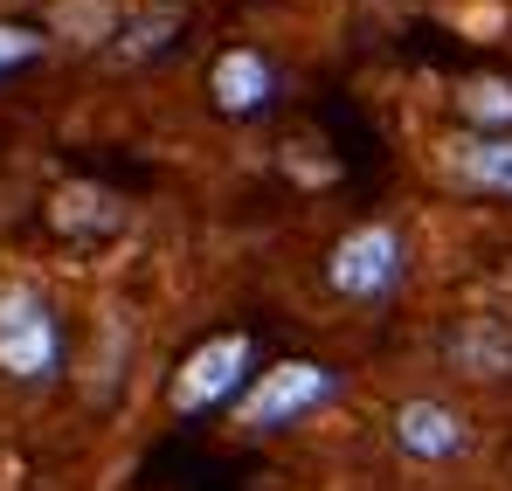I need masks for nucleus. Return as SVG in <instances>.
<instances>
[{
    "mask_svg": "<svg viewBox=\"0 0 512 491\" xmlns=\"http://www.w3.org/2000/svg\"><path fill=\"white\" fill-rule=\"evenodd\" d=\"M250 381H256L250 332H215V339H201V346L180 360L167 402H173V415H208V409H222V402H243Z\"/></svg>",
    "mask_w": 512,
    "mask_h": 491,
    "instance_id": "3",
    "label": "nucleus"
},
{
    "mask_svg": "<svg viewBox=\"0 0 512 491\" xmlns=\"http://www.w3.org/2000/svg\"><path fill=\"white\" fill-rule=\"evenodd\" d=\"M457 118H471L478 132H512V83L506 77L457 83Z\"/></svg>",
    "mask_w": 512,
    "mask_h": 491,
    "instance_id": "8",
    "label": "nucleus"
},
{
    "mask_svg": "<svg viewBox=\"0 0 512 491\" xmlns=\"http://www.w3.org/2000/svg\"><path fill=\"white\" fill-rule=\"evenodd\" d=\"M208 97H215L222 118H256V111H270V97H277V63H270L263 49H250V42H236V49L215 56Z\"/></svg>",
    "mask_w": 512,
    "mask_h": 491,
    "instance_id": "6",
    "label": "nucleus"
},
{
    "mask_svg": "<svg viewBox=\"0 0 512 491\" xmlns=\"http://www.w3.org/2000/svg\"><path fill=\"white\" fill-rule=\"evenodd\" d=\"M333 395H340V374L326 360H277V367H263L250 388H243L236 429L243 436H277V429L305 422L312 409H326Z\"/></svg>",
    "mask_w": 512,
    "mask_h": 491,
    "instance_id": "1",
    "label": "nucleus"
},
{
    "mask_svg": "<svg viewBox=\"0 0 512 491\" xmlns=\"http://www.w3.org/2000/svg\"><path fill=\"white\" fill-rule=\"evenodd\" d=\"M173 28H180V14H167V7H160V14H139V21H125V28H118V56H132V63H139V56H153Z\"/></svg>",
    "mask_w": 512,
    "mask_h": 491,
    "instance_id": "10",
    "label": "nucleus"
},
{
    "mask_svg": "<svg viewBox=\"0 0 512 491\" xmlns=\"http://www.w3.org/2000/svg\"><path fill=\"white\" fill-rule=\"evenodd\" d=\"M395 450L402 457H416V464H450V457H464L471 450V422L450 409V402H402L395 409Z\"/></svg>",
    "mask_w": 512,
    "mask_h": 491,
    "instance_id": "5",
    "label": "nucleus"
},
{
    "mask_svg": "<svg viewBox=\"0 0 512 491\" xmlns=\"http://www.w3.org/2000/svg\"><path fill=\"white\" fill-rule=\"evenodd\" d=\"M457 173L485 194H512V132H478V139H457L450 146Z\"/></svg>",
    "mask_w": 512,
    "mask_h": 491,
    "instance_id": "7",
    "label": "nucleus"
},
{
    "mask_svg": "<svg viewBox=\"0 0 512 491\" xmlns=\"http://www.w3.org/2000/svg\"><path fill=\"white\" fill-rule=\"evenodd\" d=\"M42 49H49V35H42L35 21H0V77L28 70V63H35Z\"/></svg>",
    "mask_w": 512,
    "mask_h": 491,
    "instance_id": "9",
    "label": "nucleus"
},
{
    "mask_svg": "<svg viewBox=\"0 0 512 491\" xmlns=\"http://www.w3.org/2000/svg\"><path fill=\"white\" fill-rule=\"evenodd\" d=\"M402 270H409V243H402V229H388V222H360V229H346L333 256H326V284L353 298V305H381L395 284H402Z\"/></svg>",
    "mask_w": 512,
    "mask_h": 491,
    "instance_id": "4",
    "label": "nucleus"
},
{
    "mask_svg": "<svg viewBox=\"0 0 512 491\" xmlns=\"http://www.w3.org/2000/svg\"><path fill=\"white\" fill-rule=\"evenodd\" d=\"M0 374L28 388L63 374V326L35 284H0Z\"/></svg>",
    "mask_w": 512,
    "mask_h": 491,
    "instance_id": "2",
    "label": "nucleus"
}]
</instances>
